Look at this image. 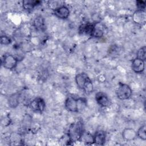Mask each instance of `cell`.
I'll list each match as a JSON object with an SVG mask.
<instances>
[{
    "instance_id": "1",
    "label": "cell",
    "mask_w": 146,
    "mask_h": 146,
    "mask_svg": "<svg viewBox=\"0 0 146 146\" xmlns=\"http://www.w3.org/2000/svg\"><path fill=\"white\" fill-rule=\"evenodd\" d=\"M84 125L82 120L72 123L68 131V136L71 141L75 142L81 139L84 133Z\"/></svg>"
},
{
    "instance_id": "2",
    "label": "cell",
    "mask_w": 146,
    "mask_h": 146,
    "mask_svg": "<svg viewBox=\"0 0 146 146\" xmlns=\"http://www.w3.org/2000/svg\"><path fill=\"white\" fill-rule=\"evenodd\" d=\"M75 82L78 87L83 90L86 94L92 92L94 89L93 83L86 74L83 72L77 74L75 76Z\"/></svg>"
},
{
    "instance_id": "3",
    "label": "cell",
    "mask_w": 146,
    "mask_h": 146,
    "mask_svg": "<svg viewBox=\"0 0 146 146\" xmlns=\"http://www.w3.org/2000/svg\"><path fill=\"white\" fill-rule=\"evenodd\" d=\"M132 91L129 85L124 83H119L116 90V94L118 99L126 100L132 95Z\"/></svg>"
},
{
    "instance_id": "4",
    "label": "cell",
    "mask_w": 146,
    "mask_h": 146,
    "mask_svg": "<svg viewBox=\"0 0 146 146\" xmlns=\"http://www.w3.org/2000/svg\"><path fill=\"white\" fill-rule=\"evenodd\" d=\"M18 62V59L14 55L10 54H6L3 56L2 59V64L5 68L12 70L16 67Z\"/></svg>"
},
{
    "instance_id": "5",
    "label": "cell",
    "mask_w": 146,
    "mask_h": 146,
    "mask_svg": "<svg viewBox=\"0 0 146 146\" xmlns=\"http://www.w3.org/2000/svg\"><path fill=\"white\" fill-rule=\"evenodd\" d=\"M30 107L33 111L41 113L45 109L46 103L43 99L40 97H38L33 99L30 102Z\"/></svg>"
},
{
    "instance_id": "6",
    "label": "cell",
    "mask_w": 146,
    "mask_h": 146,
    "mask_svg": "<svg viewBox=\"0 0 146 146\" xmlns=\"http://www.w3.org/2000/svg\"><path fill=\"white\" fill-rule=\"evenodd\" d=\"M95 100L100 106L103 107H108L110 104V100L107 95L102 91L96 92L95 94Z\"/></svg>"
},
{
    "instance_id": "7",
    "label": "cell",
    "mask_w": 146,
    "mask_h": 146,
    "mask_svg": "<svg viewBox=\"0 0 146 146\" xmlns=\"http://www.w3.org/2000/svg\"><path fill=\"white\" fill-rule=\"evenodd\" d=\"M54 14L60 19H66L70 14L68 8L64 5H60L54 9Z\"/></svg>"
},
{
    "instance_id": "8",
    "label": "cell",
    "mask_w": 146,
    "mask_h": 146,
    "mask_svg": "<svg viewBox=\"0 0 146 146\" xmlns=\"http://www.w3.org/2000/svg\"><path fill=\"white\" fill-rule=\"evenodd\" d=\"M131 68L136 73H142L145 68V61L136 58L132 62Z\"/></svg>"
},
{
    "instance_id": "9",
    "label": "cell",
    "mask_w": 146,
    "mask_h": 146,
    "mask_svg": "<svg viewBox=\"0 0 146 146\" xmlns=\"http://www.w3.org/2000/svg\"><path fill=\"white\" fill-rule=\"evenodd\" d=\"M133 21L137 24L142 25L145 23L146 14L145 10H137L132 15Z\"/></svg>"
},
{
    "instance_id": "10",
    "label": "cell",
    "mask_w": 146,
    "mask_h": 146,
    "mask_svg": "<svg viewBox=\"0 0 146 146\" xmlns=\"http://www.w3.org/2000/svg\"><path fill=\"white\" fill-rule=\"evenodd\" d=\"M66 108L72 112H77V99L72 96H68L64 103Z\"/></svg>"
},
{
    "instance_id": "11",
    "label": "cell",
    "mask_w": 146,
    "mask_h": 146,
    "mask_svg": "<svg viewBox=\"0 0 146 146\" xmlns=\"http://www.w3.org/2000/svg\"><path fill=\"white\" fill-rule=\"evenodd\" d=\"M94 136V143L96 145H103L106 142V133L104 131L99 130L95 132Z\"/></svg>"
},
{
    "instance_id": "12",
    "label": "cell",
    "mask_w": 146,
    "mask_h": 146,
    "mask_svg": "<svg viewBox=\"0 0 146 146\" xmlns=\"http://www.w3.org/2000/svg\"><path fill=\"white\" fill-rule=\"evenodd\" d=\"M33 25L34 27L39 31H44L46 29L44 19L41 15H38L34 19Z\"/></svg>"
},
{
    "instance_id": "13",
    "label": "cell",
    "mask_w": 146,
    "mask_h": 146,
    "mask_svg": "<svg viewBox=\"0 0 146 146\" xmlns=\"http://www.w3.org/2000/svg\"><path fill=\"white\" fill-rule=\"evenodd\" d=\"M122 136L124 140L131 141L137 137V132L132 128H125L122 132Z\"/></svg>"
},
{
    "instance_id": "14",
    "label": "cell",
    "mask_w": 146,
    "mask_h": 146,
    "mask_svg": "<svg viewBox=\"0 0 146 146\" xmlns=\"http://www.w3.org/2000/svg\"><path fill=\"white\" fill-rule=\"evenodd\" d=\"M95 27V24L86 23L82 25L79 28V32L82 34H88L91 35Z\"/></svg>"
},
{
    "instance_id": "15",
    "label": "cell",
    "mask_w": 146,
    "mask_h": 146,
    "mask_svg": "<svg viewBox=\"0 0 146 146\" xmlns=\"http://www.w3.org/2000/svg\"><path fill=\"white\" fill-rule=\"evenodd\" d=\"M19 103V95L18 93H15L10 96L9 99V104L11 108H15Z\"/></svg>"
},
{
    "instance_id": "16",
    "label": "cell",
    "mask_w": 146,
    "mask_h": 146,
    "mask_svg": "<svg viewBox=\"0 0 146 146\" xmlns=\"http://www.w3.org/2000/svg\"><path fill=\"white\" fill-rule=\"evenodd\" d=\"M87 106V99L84 98H79L77 99V112L83 111Z\"/></svg>"
},
{
    "instance_id": "17",
    "label": "cell",
    "mask_w": 146,
    "mask_h": 146,
    "mask_svg": "<svg viewBox=\"0 0 146 146\" xmlns=\"http://www.w3.org/2000/svg\"><path fill=\"white\" fill-rule=\"evenodd\" d=\"M40 1H31V0H27L23 1L22 2L23 7L26 10H31L33 9L35 6L39 5Z\"/></svg>"
},
{
    "instance_id": "18",
    "label": "cell",
    "mask_w": 146,
    "mask_h": 146,
    "mask_svg": "<svg viewBox=\"0 0 146 146\" xmlns=\"http://www.w3.org/2000/svg\"><path fill=\"white\" fill-rule=\"evenodd\" d=\"M136 58H139L144 61L146 59V47L143 46L140 48L138 50L136 53Z\"/></svg>"
},
{
    "instance_id": "19",
    "label": "cell",
    "mask_w": 146,
    "mask_h": 146,
    "mask_svg": "<svg viewBox=\"0 0 146 146\" xmlns=\"http://www.w3.org/2000/svg\"><path fill=\"white\" fill-rule=\"evenodd\" d=\"M145 125H143L140 127L137 132V136L143 140H146V131H145Z\"/></svg>"
},
{
    "instance_id": "20",
    "label": "cell",
    "mask_w": 146,
    "mask_h": 146,
    "mask_svg": "<svg viewBox=\"0 0 146 146\" xmlns=\"http://www.w3.org/2000/svg\"><path fill=\"white\" fill-rule=\"evenodd\" d=\"M81 139H83L84 140V142L87 144H92L94 143V136L90 133H85L84 132Z\"/></svg>"
},
{
    "instance_id": "21",
    "label": "cell",
    "mask_w": 146,
    "mask_h": 146,
    "mask_svg": "<svg viewBox=\"0 0 146 146\" xmlns=\"http://www.w3.org/2000/svg\"><path fill=\"white\" fill-rule=\"evenodd\" d=\"M103 35V31L102 30V29H101L99 27H97L95 25V29H94L91 36L95 37V38H100Z\"/></svg>"
},
{
    "instance_id": "22",
    "label": "cell",
    "mask_w": 146,
    "mask_h": 146,
    "mask_svg": "<svg viewBox=\"0 0 146 146\" xmlns=\"http://www.w3.org/2000/svg\"><path fill=\"white\" fill-rule=\"evenodd\" d=\"M11 42V40L10 38L6 35H2L1 36V43L4 45H8L10 44Z\"/></svg>"
},
{
    "instance_id": "23",
    "label": "cell",
    "mask_w": 146,
    "mask_h": 146,
    "mask_svg": "<svg viewBox=\"0 0 146 146\" xmlns=\"http://www.w3.org/2000/svg\"><path fill=\"white\" fill-rule=\"evenodd\" d=\"M136 5L137 10H145V2L143 1H137L136 2Z\"/></svg>"
}]
</instances>
